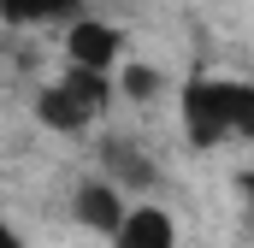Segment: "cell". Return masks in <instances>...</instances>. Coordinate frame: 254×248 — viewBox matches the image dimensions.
I'll list each match as a JSON object with an SVG mask.
<instances>
[{
  "mask_svg": "<svg viewBox=\"0 0 254 248\" xmlns=\"http://www.w3.org/2000/svg\"><path fill=\"white\" fill-rule=\"evenodd\" d=\"M113 248H178L172 213H166V207H130V219L119 225Z\"/></svg>",
  "mask_w": 254,
  "mask_h": 248,
  "instance_id": "cell-5",
  "label": "cell"
},
{
  "mask_svg": "<svg viewBox=\"0 0 254 248\" xmlns=\"http://www.w3.org/2000/svg\"><path fill=\"white\" fill-rule=\"evenodd\" d=\"M65 60L77 65V71H101L107 77V65L119 60V30L101 24V18H77L71 36H65Z\"/></svg>",
  "mask_w": 254,
  "mask_h": 248,
  "instance_id": "cell-4",
  "label": "cell"
},
{
  "mask_svg": "<svg viewBox=\"0 0 254 248\" xmlns=\"http://www.w3.org/2000/svg\"><path fill=\"white\" fill-rule=\"evenodd\" d=\"M237 195H243V207H249V225H254V172L237 178Z\"/></svg>",
  "mask_w": 254,
  "mask_h": 248,
  "instance_id": "cell-9",
  "label": "cell"
},
{
  "mask_svg": "<svg viewBox=\"0 0 254 248\" xmlns=\"http://www.w3.org/2000/svg\"><path fill=\"white\" fill-rule=\"evenodd\" d=\"M83 0H0V12L12 24H48V18H71Z\"/></svg>",
  "mask_w": 254,
  "mask_h": 248,
  "instance_id": "cell-7",
  "label": "cell"
},
{
  "mask_svg": "<svg viewBox=\"0 0 254 248\" xmlns=\"http://www.w3.org/2000/svg\"><path fill=\"white\" fill-rule=\"evenodd\" d=\"M71 219H77L83 231L119 237V225L130 219V207L119 201V189L107 184V178H89V184H77V195H71Z\"/></svg>",
  "mask_w": 254,
  "mask_h": 248,
  "instance_id": "cell-3",
  "label": "cell"
},
{
  "mask_svg": "<svg viewBox=\"0 0 254 248\" xmlns=\"http://www.w3.org/2000/svg\"><path fill=\"white\" fill-rule=\"evenodd\" d=\"M125 95L130 101H154L160 95V71L154 65H125Z\"/></svg>",
  "mask_w": 254,
  "mask_h": 248,
  "instance_id": "cell-8",
  "label": "cell"
},
{
  "mask_svg": "<svg viewBox=\"0 0 254 248\" xmlns=\"http://www.w3.org/2000/svg\"><path fill=\"white\" fill-rule=\"evenodd\" d=\"M36 113L48 130H65V136H77V130H89V124L107 113V77L101 71H65V83L54 89H42V101H36Z\"/></svg>",
  "mask_w": 254,
  "mask_h": 248,
  "instance_id": "cell-2",
  "label": "cell"
},
{
  "mask_svg": "<svg viewBox=\"0 0 254 248\" xmlns=\"http://www.w3.org/2000/svg\"><path fill=\"white\" fill-rule=\"evenodd\" d=\"M101 166L113 172V184H130V189H148L160 172H154V160L142 154V148H130L125 136H107L101 142Z\"/></svg>",
  "mask_w": 254,
  "mask_h": 248,
  "instance_id": "cell-6",
  "label": "cell"
},
{
  "mask_svg": "<svg viewBox=\"0 0 254 248\" xmlns=\"http://www.w3.org/2000/svg\"><path fill=\"white\" fill-rule=\"evenodd\" d=\"M184 130L195 148H219L231 136L254 142V83L243 77H195L184 89Z\"/></svg>",
  "mask_w": 254,
  "mask_h": 248,
  "instance_id": "cell-1",
  "label": "cell"
}]
</instances>
